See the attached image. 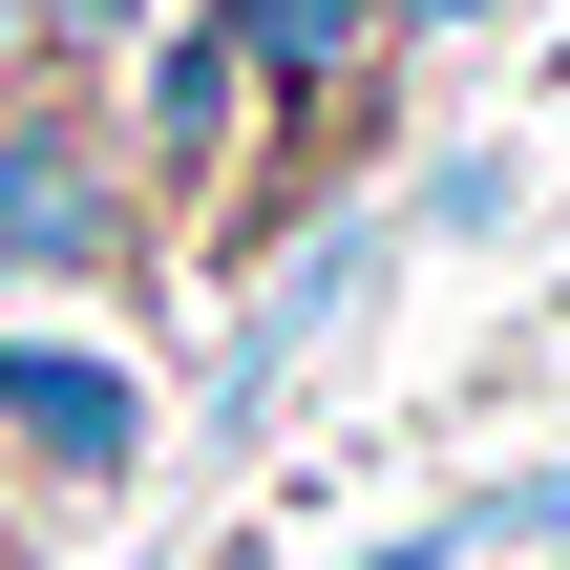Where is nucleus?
<instances>
[{
  "mask_svg": "<svg viewBox=\"0 0 570 570\" xmlns=\"http://www.w3.org/2000/svg\"><path fill=\"white\" fill-rule=\"evenodd\" d=\"M169 465V360L127 317H21L0 296V508L21 529H106Z\"/></svg>",
  "mask_w": 570,
  "mask_h": 570,
  "instance_id": "1",
  "label": "nucleus"
},
{
  "mask_svg": "<svg viewBox=\"0 0 570 570\" xmlns=\"http://www.w3.org/2000/svg\"><path fill=\"white\" fill-rule=\"evenodd\" d=\"M381 275H402V212H317V233H296L254 296H233V338H212V444H233V465H254V444L317 402V360L381 317Z\"/></svg>",
  "mask_w": 570,
  "mask_h": 570,
  "instance_id": "2",
  "label": "nucleus"
},
{
  "mask_svg": "<svg viewBox=\"0 0 570 570\" xmlns=\"http://www.w3.org/2000/svg\"><path fill=\"white\" fill-rule=\"evenodd\" d=\"M106 148H127V190H148V212H190V190L275 169V106H254V63H233L212 21H148V42L106 63Z\"/></svg>",
  "mask_w": 570,
  "mask_h": 570,
  "instance_id": "3",
  "label": "nucleus"
},
{
  "mask_svg": "<svg viewBox=\"0 0 570 570\" xmlns=\"http://www.w3.org/2000/svg\"><path fill=\"white\" fill-rule=\"evenodd\" d=\"M190 21H212V42L254 63V106H275V127H317V106H338V85H360V63L402 42L381 0H190Z\"/></svg>",
  "mask_w": 570,
  "mask_h": 570,
  "instance_id": "4",
  "label": "nucleus"
},
{
  "mask_svg": "<svg viewBox=\"0 0 570 570\" xmlns=\"http://www.w3.org/2000/svg\"><path fill=\"white\" fill-rule=\"evenodd\" d=\"M487 233H529V148H508V127H465V148L402 190V254H487Z\"/></svg>",
  "mask_w": 570,
  "mask_h": 570,
  "instance_id": "5",
  "label": "nucleus"
},
{
  "mask_svg": "<svg viewBox=\"0 0 570 570\" xmlns=\"http://www.w3.org/2000/svg\"><path fill=\"white\" fill-rule=\"evenodd\" d=\"M465 508V570H550L570 550V465H487V487H444Z\"/></svg>",
  "mask_w": 570,
  "mask_h": 570,
  "instance_id": "6",
  "label": "nucleus"
},
{
  "mask_svg": "<svg viewBox=\"0 0 570 570\" xmlns=\"http://www.w3.org/2000/svg\"><path fill=\"white\" fill-rule=\"evenodd\" d=\"M148 21H169V0H21V42H42V106H63V85H106Z\"/></svg>",
  "mask_w": 570,
  "mask_h": 570,
  "instance_id": "7",
  "label": "nucleus"
},
{
  "mask_svg": "<svg viewBox=\"0 0 570 570\" xmlns=\"http://www.w3.org/2000/svg\"><path fill=\"white\" fill-rule=\"evenodd\" d=\"M381 21H402V42H487L508 0H381Z\"/></svg>",
  "mask_w": 570,
  "mask_h": 570,
  "instance_id": "8",
  "label": "nucleus"
},
{
  "mask_svg": "<svg viewBox=\"0 0 570 570\" xmlns=\"http://www.w3.org/2000/svg\"><path fill=\"white\" fill-rule=\"evenodd\" d=\"M212 570H296V550H275V529H233V550H212Z\"/></svg>",
  "mask_w": 570,
  "mask_h": 570,
  "instance_id": "9",
  "label": "nucleus"
},
{
  "mask_svg": "<svg viewBox=\"0 0 570 570\" xmlns=\"http://www.w3.org/2000/svg\"><path fill=\"white\" fill-rule=\"evenodd\" d=\"M0 169H21V85H0Z\"/></svg>",
  "mask_w": 570,
  "mask_h": 570,
  "instance_id": "10",
  "label": "nucleus"
},
{
  "mask_svg": "<svg viewBox=\"0 0 570 570\" xmlns=\"http://www.w3.org/2000/svg\"><path fill=\"white\" fill-rule=\"evenodd\" d=\"M127 570H169V550H127Z\"/></svg>",
  "mask_w": 570,
  "mask_h": 570,
  "instance_id": "11",
  "label": "nucleus"
}]
</instances>
